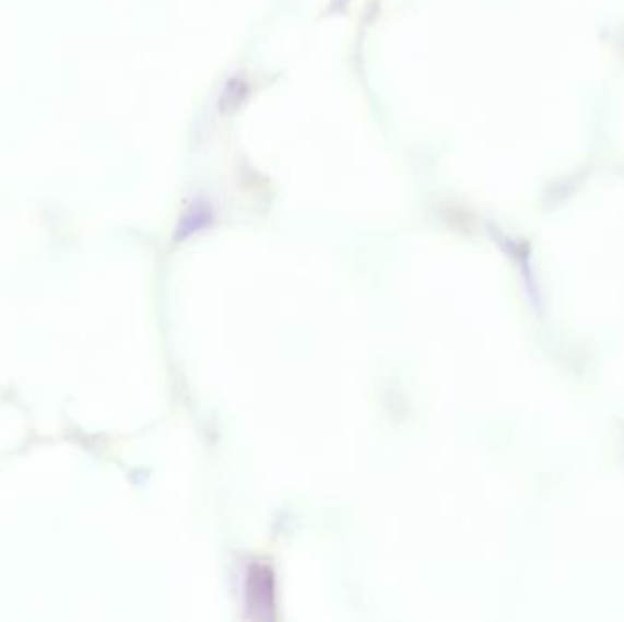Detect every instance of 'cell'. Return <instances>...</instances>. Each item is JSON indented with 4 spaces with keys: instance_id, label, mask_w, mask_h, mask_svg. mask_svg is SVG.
Returning a JSON list of instances; mask_svg holds the SVG:
<instances>
[]
</instances>
